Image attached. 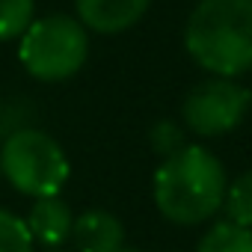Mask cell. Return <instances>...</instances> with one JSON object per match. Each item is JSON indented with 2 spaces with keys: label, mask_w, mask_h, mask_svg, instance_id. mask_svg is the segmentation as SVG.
I'll return each instance as SVG.
<instances>
[{
  "label": "cell",
  "mask_w": 252,
  "mask_h": 252,
  "mask_svg": "<svg viewBox=\"0 0 252 252\" xmlns=\"http://www.w3.org/2000/svg\"><path fill=\"white\" fill-rule=\"evenodd\" d=\"M228 175L220 158L196 143L163 158L155 172V205L172 225H199L222 211Z\"/></svg>",
  "instance_id": "cell-1"
},
{
  "label": "cell",
  "mask_w": 252,
  "mask_h": 252,
  "mask_svg": "<svg viewBox=\"0 0 252 252\" xmlns=\"http://www.w3.org/2000/svg\"><path fill=\"white\" fill-rule=\"evenodd\" d=\"M184 48L214 77L252 71V0H199L184 24Z\"/></svg>",
  "instance_id": "cell-2"
},
{
  "label": "cell",
  "mask_w": 252,
  "mask_h": 252,
  "mask_svg": "<svg viewBox=\"0 0 252 252\" xmlns=\"http://www.w3.org/2000/svg\"><path fill=\"white\" fill-rule=\"evenodd\" d=\"M89 57L86 27L63 12L36 18L18 39V60L24 71L42 83H60L74 77Z\"/></svg>",
  "instance_id": "cell-3"
},
{
  "label": "cell",
  "mask_w": 252,
  "mask_h": 252,
  "mask_svg": "<svg viewBox=\"0 0 252 252\" xmlns=\"http://www.w3.org/2000/svg\"><path fill=\"white\" fill-rule=\"evenodd\" d=\"M0 172L21 196L45 199L60 196L71 166L63 146L51 134L39 128H21L6 134L0 146Z\"/></svg>",
  "instance_id": "cell-4"
},
{
  "label": "cell",
  "mask_w": 252,
  "mask_h": 252,
  "mask_svg": "<svg viewBox=\"0 0 252 252\" xmlns=\"http://www.w3.org/2000/svg\"><path fill=\"white\" fill-rule=\"evenodd\" d=\"M252 110V89L240 86L234 77H208L196 83L181 101L184 128L202 140H217L231 134Z\"/></svg>",
  "instance_id": "cell-5"
},
{
  "label": "cell",
  "mask_w": 252,
  "mask_h": 252,
  "mask_svg": "<svg viewBox=\"0 0 252 252\" xmlns=\"http://www.w3.org/2000/svg\"><path fill=\"white\" fill-rule=\"evenodd\" d=\"M152 6V0H74L77 21L86 30L113 36L134 27Z\"/></svg>",
  "instance_id": "cell-6"
},
{
  "label": "cell",
  "mask_w": 252,
  "mask_h": 252,
  "mask_svg": "<svg viewBox=\"0 0 252 252\" xmlns=\"http://www.w3.org/2000/svg\"><path fill=\"white\" fill-rule=\"evenodd\" d=\"M24 222H27V231H30L33 243H42L45 249H63V243L71 240L74 214H71L65 199L45 196V199H36L30 205V214H27Z\"/></svg>",
  "instance_id": "cell-7"
},
{
  "label": "cell",
  "mask_w": 252,
  "mask_h": 252,
  "mask_svg": "<svg viewBox=\"0 0 252 252\" xmlns=\"http://www.w3.org/2000/svg\"><path fill=\"white\" fill-rule=\"evenodd\" d=\"M71 240L77 252H119L125 246V225L104 208H89L74 217Z\"/></svg>",
  "instance_id": "cell-8"
},
{
  "label": "cell",
  "mask_w": 252,
  "mask_h": 252,
  "mask_svg": "<svg viewBox=\"0 0 252 252\" xmlns=\"http://www.w3.org/2000/svg\"><path fill=\"white\" fill-rule=\"evenodd\" d=\"M196 252H252V228L234 225L228 220L214 222L202 234Z\"/></svg>",
  "instance_id": "cell-9"
},
{
  "label": "cell",
  "mask_w": 252,
  "mask_h": 252,
  "mask_svg": "<svg viewBox=\"0 0 252 252\" xmlns=\"http://www.w3.org/2000/svg\"><path fill=\"white\" fill-rule=\"evenodd\" d=\"M222 214L228 222L252 228V169H246L234 181H228L225 199H222Z\"/></svg>",
  "instance_id": "cell-10"
},
{
  "label": "cell",
  "mask_w": 252,
  "mask_h": 252,
  "mask_svg": "<svg viewBox=\"0 0 252 252\" xmlns=\"http://www.w3.org/2000/svg\"><path fill=\"white\" fill-rule=\"evenodd\" d=\"M33 21H36L33 0H0V42L21 39Z\"/></svg>",
  "instance_id": "cell-11"
},
{
  "label": "cell",
  "mask_w": 252,
  "mask_h": 252,
  "mask_svg": "<svg viewBox=\"0 0 252 252\" xmlns=\"http://www.w3.org/2000/svg\"><path fill=\"white\" fill-rule=\"evenodd\" d=\"M0 252H33V237L27 231V222L0 208Z\"/></svg>",
  "instance_id": "cell-12"
},
{
  "label": "cell",
  "mask_w": 252,
  "mask_h": 252,
  "mask_svg": "<svg viewBox=\"0 0 252 252\" xmlns=\"http://www.w3.org/2000/svg\"><path fill=\"white\" fill-rule=\"evenodd\" d=\"M149 143H152V149L160 155V158H169V155H175L178 149H184L187 143H184V128L178 122H169V119H160L155 128H152V134H149Z\"/></svg>",
  "instance_id": "cell-13"
},
{
  "label": "cell",
  "mask_w": 252,
  "mask_h": 252,
  "mask_svg": "<svg viewBox=\"0 0 252 252\" xmlns=\"http://www.w3.org/2000/svg\"><path fill=\"white\" fill-rule=\"evenodd\" d=\"M119 252H143V249H131V246H122Z\"/></svg>",
  "instance_id": "cell-14"
},
{
  "label": "cell",
  "mask_w": 252,
  "mask_h": 252,
  "mask_svg": "<svg viewBox=\"0 0 252 252\" xmlns=\"http://www.w3.org/2000/svg\"><path fill=\"white\" fill-rule=\"evenodd\" d=\"M45 252H65V249H45Z\"/></svg>",
  "instance_id": "cell-15"
},
{
  "label": "cell",
  "mask_w": 252,
  "mask_h": 252,
  "mask_svg": "<svg viewBox=\"0 0 252 252\" xmlns=\"http://www.w3.org/2000/svg\"><path fill=\"white\" fill-rule=\"evenodd\" d=\"M0 175H3V172H0Z\"/></svg>",
  "instance_id": "cell-16"
}]
</instances>
